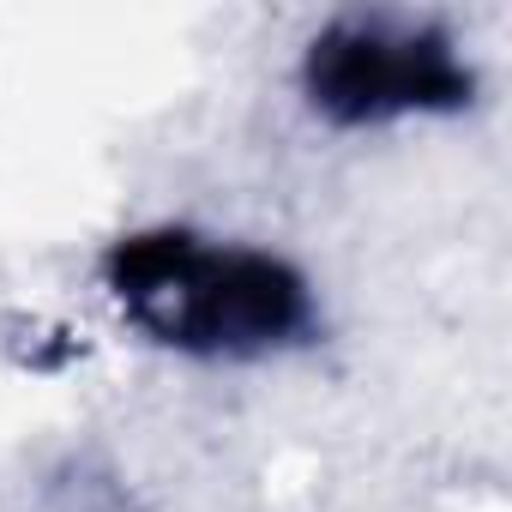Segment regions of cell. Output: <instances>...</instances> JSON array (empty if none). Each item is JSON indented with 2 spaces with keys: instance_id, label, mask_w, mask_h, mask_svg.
<instances>
[{
  "instance_id": "1",
  "label": "cell",
  "mask_w": 512,
  "mask_h": 512,
  "mask_svg": "<svg viewBox=\"0 0 512 512\" xmlns=\"http://www.w3.org/2000/svg\"><path fill=\"white\" fill-rule=\"evenodd\" d=\"M103 284L133 332L199 362H260L314 338V284L272 247L151 223L103 253Z\"/></svg>"
},
{
  "instance_id": "2",
  "label": "cell",
  "mask_w": 512,
  "mask_h": 512,
  "mask_svg": "<svg viewBox=\"0 0 512 512\" xmlns=\"http://www.w3.org/2000/svg\"><path fill=\"white\" fill-rule=\"evenodd\" d=\"M302 97L332 127H386L470 109L476 73L434 19L344 13L302 49Z\"/></svg>"
}]
</instances>
